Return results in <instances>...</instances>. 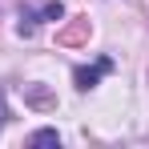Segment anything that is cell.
I'll list each match as a JSON object with an SVG mask.
<instances>
[{
    "mask_svg": "<svg viewBox=\"0 0 149 149\" xmlns=\"http://www.w3.org/2000/svg\"><path fill=\"white\" fill-rule=\"evenodd\" d=\"M61 16H65L61 0H49V4H45L40 12H36V8H20V24H16V32H20V36H32L40 20H61Z\"/></svg>",
    "mask_w": 149,
    "mask_h": 149,
    "instance_id": "obj_1",
    "label": "cell"
},
{
    "mask_svg": "<svg viewBox=\"0 0 149 149\" xmlns=\"http://www.w3.org/2000/svg\"><path fill=\"white\" fill-rule=\"evenodd\" d=\"M89 36H93L89 16H73L69 24L56 32V45H61V49H81V45H89Z\"/></svg>",
    "mask_w": 149,
    "mask_h": 149,
    "instance_id": "obj_2",
    "label": "cell"
},
{
    "mask_svg": "<svg viewBox=\"0 0 149 149\" xmlns=\"http://www.w3.org/2000/svg\"><path fill=\"white\" fill-rule=\"evenodd\" d=\"M105 73H113V56H101L97 65H81V69H73V81H77V89H97V81Z\"/></svg>",
    "mask_w": 149,
    "mask_h": 149,
    "instance_id": "obj_3",
    "label": "cell"
},
{
    "mask_svg": "<svg viewBox=\"0 0 149 149\" xmlns=\"http://www.w3.org/2000/svg\"><path fill=\"white\" fill-rule=\"evenodd\" d=\"M24 101L32 109H52V105H56V101L49 97V89H40V85H24Z\"/></svg>",
    "mask_w": 149,
    "mask_h": 149,
    "instance_id": "obj_4",
    "label": "cell"
},
{
    "mask_svg": "<svg viewBox=\"0 0 149 149\" xmlns=\"http://www.w3.org/2000/svg\"><path fill=\"white\" fill-rule=\"evenodd\" d=\"M28 145H56L61 149V133H56V129H36V133L28 137Z\"/></svg>",
    "mask_w": 149,
    "mask_h": 149,
    "instance_id": "obj_5",
    "label": "cell"
},
{
    "mask_svg": "<svg viewBox=\"0 0 149 149\" xmlns=\"http://www.w3.org/2000/svg\"><path fill=\"white\" fill-rule=\"evenodd\" d=\"M4 117H8V109H4V93H0V125H4Z\"/></svg>",
    "mask_w": 149,
    "mask_h": 149,
    "instance_id": "obj_6",
    "label": "cell"
}]
</instances>
